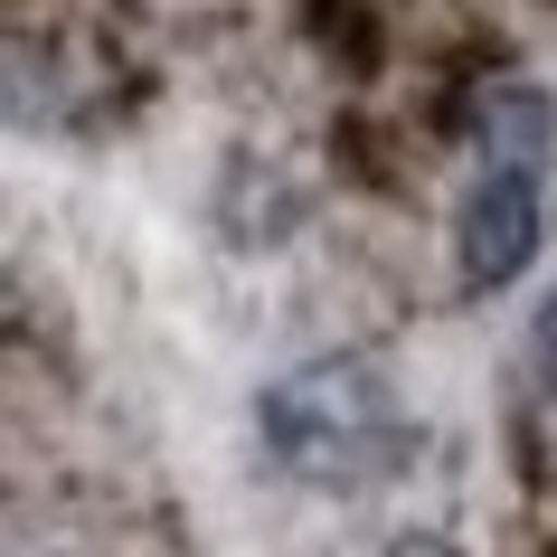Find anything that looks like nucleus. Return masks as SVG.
<instances>
[{
  "label": "nucleus",
  "instance_id": "f257e3e1",
  "mask_svg": "<svg viewBox=\"0 0 557 557\" xmlns=\"http://www.w3.org/2000/svg\"><path fill=\"white\" fill-rule=\"evenodd\" d=\"M256 435L264 463L284 482H312V492H359L379 472L407 463V407L387 387L379 359H302L256 397Z\"/></svg>",
  "mask_w": 557,
  "mask_h": 557
},
{
  "label": "nucleus",
  "instance_id": "f03ea898",
  "mask_svg": "<svg viewBox=\"0 0 557 557\" xmlns=\"http://www.w3.org/2000/svg\"><path fill=\"white\" fill-rule=\"evenodd\" d=\"M539 227H548V199H539V171H472L463 208H454V274L463 294H500L520 284L529 256H539Z\"/></svg>",
  "mask_w": 557,
  "mask_h": 557
},
{
  "label": "nucleus",
  "instance_id": "20e7f679",
  "mask_svg": "<svg viewBox=\"0 0 557 557\" xmlns=\"http://www.w3.org/2000/svg\"><path fill=\"white\" fill-rule=\"evenodd\" d=\"M529 350H539V379H548V397H557V284H548V302H539V322H529Z\"/></svg>",
  "mask_w": 557,
  "mask_h": 557
},
{
  "label": "nucleus",
  "instance_id": "7ed1b4c3",
  "mask_svg": "<svg viewBox=\"0 0 557 557\" xmlns=\"http://www.w3.org/2000/svg\"><path fill=\"white\" fill-rule=\"evenodd\" d=\"M548 151H557V104H548V86H529V76L482 86V104H472V161H492V171H539V180H548Z\"/></svg>",
  "mask_w": 557,
  "mask_h": 557
},
{
  "label": "nucleus",
  "instance_id": "39448f33",
  "mask_svg": "<svg viewBox=\"0 0 557 557\" xmlns=\"http://www.w3.org/2000/svg\"><path fill=\"white\" fill-rule=\"evenodd\" d=\"M379 557H463L454 539H435V529H407V539H387Z\"/></svg>",
  "mask_w": 557,
  "mask_h": 557
}]
</instances>
